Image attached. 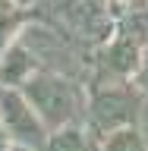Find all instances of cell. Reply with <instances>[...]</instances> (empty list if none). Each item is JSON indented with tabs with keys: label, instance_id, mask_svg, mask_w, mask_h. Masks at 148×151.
<instances>
[{
	"label": "cell",
	"instance_id": "9",
	"mask_svg": "<svg viewBox=\"0 0 148 151\" xmlns=\"http://www.w3.org/2000/svg\"><path fill=\"white\" fill-rule=\"evenodd\" d=\"M107 6L113 9V16H123V13H136V9H148V0H107Z\"/></svg>",
	"mask_w": 148,
	"mask_h": 151
},
{
	"label": "cell",
	"instance_id": "10",
	"mask_svg": "<svg viewBox=\"0 0 148 151\" xmlns=\"http://www.w3.org/2000/svg\"><path fill=\"white\" fill-rule=\"evenodd\" d=\"M132 85L148 98V50H145V57H142V66H139V73H136V79H132Z\"/></svg>",
	"mask_w": 148,
	"mask_h": 151
},
{
	"label": "cell",
	"instance_id": "7",
	"mask_svg": "<svg viewBox=\"0 0 148 151\" xmlns=\"http://www.w3.org/2000/svg\"><path fill=\"white\" fill-rule=\"evenodd\" d=\"M28 22V13L16 6L13 0H0V57L9 50V44H16L22 28Z\"/></svg>",
	"mask_w": 148,
	"mask_h": 151
},
{
	"label": "cell",
	"instance_id": "5",
	"mask_svg": "<svg viewBox=\"0 0 148 151\" xmlns=\"http://www.w3.org/2000/svg\"><path fill=\"white\" fill-rule=\"evenodd\" d=\"M35 73H38V63L22 41L9 44V50L0 57V88H22Z\"/></svg>",
	"mask_w": 148,
	"mask_h": 151
},
{
	"label": "cell",
	"instance_id": "12",
	"mask_svg": "<svg viewBox=\"0 0 148 151\" xmlns=\"http://www.w3.org/2000/svg\"><path fill=\"white\" fill-rule=\"evenodd\" d=\"M13 3H16V6H22V9L28 13V9H32V6H38L41 0H13Z\"/></svg>",
	"mask_w": 148,
	"mask_h": 151
},
{
	"label": "cell",
	"instance_id": "1",
	"mask_svg": "<svg viewBox=\"0 0 148 151\" xmlns=\"http://www.w3.org/2000/svg\"><path fill=\"white\" fill-rule=\"evenodd\" d=\"M28 19L44 22L85 54H98L117 32V16L104 0H41Z\"/></svg>",
	"mask_w": 148,
	"mask_h": 151
},
{
	"label": "cell",
	"instance_id": "4",
	"mask_svg": "<svg viewBox=\"0 0 148 151\" xmlns=\"http://www.w3.org/2000/svg\"><path fill=\"white\" fill-rule=\"evenodd\" d=\"M0 129L9 145L25 151H44L51 139V129L41 123V116L19 88H0Z\"/></svg>",
	"mask_w": 148,
	"mask_h": 151
},
{
	"label": "cell",
	"instance_id": "8",
	"mask_svg": "<svg viewBox=\"0 0 148 151\" xmlns=\"http://www.w3.org/2000/svg\"><path fill=\"white\" fill-rule=\"evenodd\" d=\"M98 151H148V142L139 132V126H129V129H120V132L104 135Z\"/></svg>",
	"mask_w": 148,
	"mask_h": 151
},
{
	"label": "cell",
	"instance_id": "2",
	"mask_svg": "<svg viewBox=\"0 0 148 151\" xmlns=\"http://www.w3.org/2000/svg\"><path fill=\"white\" fill-rule=\"evenodd\" d=\"M19 91L25 94V101L35 107L51 132H60L66 126H82L85 110H88V85L66 79V76L38 69Z\"/></svg>",
	"mask_w": 148,
	"mask_h": 151
},
{
	"label": "cell",
	"instance_id": "3",
	"mask_svg": "<svg viewBox=\"0 0 148 151\" xmlns=\"http://www.w3.org/2000/svg\"><path fill=\"white\" fill-rule=\"evenodd\" d=\"M142 107H145V94L132 82H107V85H88V110L85 123L88 129L104 139L110 132L139 126Z\"/></svg>",
	"mask_w": 148,
	"mask_h": 151
},
{
	"label": "cell",
	"instance_id": "13",
	"mask_svg": "<svg viewBox=\"0 0 148 151\" xmlns=\"http://www.w3.org/2000/svg\"><path fill=\"white\" fill-rule=\"evenodd\" d=\"M104 3H107V0H104Z\"/></svg>",
	"mask_w": 148,
	"mask_h": 151
},
{
	"label": "cell",
	"instance_id": "6",
	"mask_svg": "<svg viewBox=\"0 0 148 151\" xmlns=\"http://www.w3.org/2000/svg\"><path fill=\"white\" fill-rule=\"evenodd\" d=\"M98 148H101V139L88 129V123L51 132V139L44 145V151H98Z\"/></svg>",
	"mask_w": 148,
	"mask_h": 151
},
{
	"label": "cell",
	"instance_id": "11",
	"mask_svg": "<svg viewBox=\"0 0 148 151\" xmlns=\"http://www.w3.org/2000/svg\"><path fill=\"white\" fill-rule=\"evenodd\" d=\"M139 132L145 135V142H148V98H145V107H142V116H139Z\"/></svg>",
	"mask_w": 148,
	"mask_h": 151
}]
</instances>
